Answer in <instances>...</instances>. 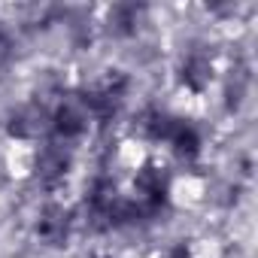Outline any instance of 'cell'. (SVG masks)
I'll list each match as a JSON object with an SVG mask.
<instances>
[{
  "label": "cell",
  "mask_w": 258,
  "mask_h": 258,
  "mask_svg": "<svg viewBox=\"0 0 258 258\" xmlns=\"http://www.w3.org/2000/svg\"><path fill=\"white\" fill-rule=\"evenodd\" d=\"M127 94H131V76L121 73V70H106L97 82L79 88L76 100L82 103L88 118H97L100 124H109L121 115Z\"/></svg>",
  "instance_id": "obj_1"
},
{
  "label": "cell",
  "mask_w": 258,
  "mask_h": 258,
  "mask_svg": "<svg viewBox=\"0 0 258 258\" xmlns=\"http://www.w3.org/2000/svg\"><path fill=\"white\" fill-rule=\"evenodd\" d=\"M134 201L149 216V222L164 216L170 207V173L161 164H143L134 173Z\"/></svg>",
  "instance_id": "obj_2"
},
{
  "label": "cell",
  "mask_w": 258,
  "mask_h": 258,
  "mask_svg": "<svg viewBox=\"0 0 258 258\" xmlns=\"http://www.w3.org/2000/svg\"><path fill=\"white\" fill-rule=\"evenodd\" d=\"M73 228H76V216L70 207L52 201L46 204L40 213H37V222H34V234L43 246L49 249H64L73 237Z\"/></svg>",
  "instance_id": "obj_3"
},
{
  "label": "cell",
  "mask_w": 258,
  "mask_h": 258,
  "mask_svg": "<svg viewBox=\"0 0 258 258\" xmlns=\"http://www.w3.org/2000/svg\"><path fill=\"white\" fill-rule=\"evenodd\" d=\"M34 179L43 185V188H58L67 182L70 170H73V152L70 146L64 143H46L34 152Z\"/></svg>",
  "instance_id": "obj_4"
},
{
  "label": "cell",
  "mask_w": 258,
  "mask_h": 258,
  "mask_svg": "<svg viewBox=\"0 0 258 258\" xmlns=\"http://www.w3.org/2000/svg\"><path fill=\"white\" fill-rule=\"evenodd\" d=\"M213 76H216V58H213V52L207 46H191V49H185L179 55V61H176V82L185 91H191V94L207 91Z\"/></svg>",
  "instance_id": "obj_5"
},
{
  "label": "cell",
  "mask_w": 258,
  "mask_h": 258,
  "mask_svg": "<svg viewBox=\"0 0 258 258\" xmlns=\"http://www.w3.org/2000/svg\"><path fill=\"white\" fill-rule=\"evenodd\" d=\"M88 124H91V118H88V112L82 109V103L76 97L61 100L49 115V131H52L55 143H64V146L82 140L88 134Z\"/></svg>",
  "instance_id": "obj_6"
},
{
  "label": "cell",
  "mask_w": 258,
  "mask_h": 258,
  "mask_svg": "<svg viewBox=\"0 0 258 258\" xmlns=\"http://www.w3.org/2000/svg\"><path fill=\"white\" fill-rule=\"evenodd\" d=\"M49 115L52 109L46 106V100H28L7 115V134L13 140H37L43 131H49Z\"/></svg>",
  "instance_id": "obj_7"
},
{
  "label": "cell",
  "mask_w": 258,
  "mask_h": 258,
  "mask_svg": "<svg viewBox=\"0 0 258 258\" xmlns=\"http://www.w3.org/2000/svg\"><path fill=\"white\" fill-rule=\"evenodd\" d=\"M146 16H149L146 4H134V0H127V4H112L103 13V28L115 40H134L143 31Z\"/></svg>",
  "instance_id": "obj_8"
},
{
  "label": "cell",
  "mask_w": 258,
  "mask_h": 258,
  "mask_svg": "<svg viewBox=\"0 0 258 258\" xmlns=\"http://www.w3.org/2000/svg\"><path fill=\"white\" fill-rule=\"evenodd\" d=\"M167 146H170V152L179 158V161H185V164H191V161H198L201 158V152H204V137H201V131L188 121V118H176V124H173V131L167 134V140H164Z\"/></svg>",
  "instance_id": "obj_9"
},
{
  "label": "cell",
  "mask_w": 258,
  "mask_h": 258,
  "mask_svg": "<svg viewBox=\"0 0 258 258\" xmlns=\"http://www.w3.org/2000/svg\"><path fill=\"white\" fill-rule=\"evenodd\" d=\"M179 115H173L170 109H161V106H146L137 112L134 118V131L143 137V140H152V143H164L167 134L173 131Z\"/></svg>",
  "instance_id": "obj_10"
},
{
  "label": "cell",
  "mask_w": 258,
  "mask_h": 258,
  "mask_svg": "<svg viewBox=\"0 0 258 258\" xmlns=\"http://www.w3.org/2000/svg\"><path fill=\"white\" fill-rule=\"evenodd\" d=\"M249 85H252L249 67L240 64L228 73V79H225V106H228V112H237L243 106V100L249 97Z\"/></svg>",
  "instance_id": "obj_11"
},
{
  "label": "cell",
  "mask_w": 258,
  "mask_h": 258,
  "mask_svg": "<svg viewBox=\"0 0 258 258\" xmlns=\"http://www.w3.org/2000/svg\"><path fill=\"white\" fill-rule=\"evenodd\" d=\"M13 61H16V40L10 37V31L0 28V73L10 70Z\"/></svg>",
  "instance_id": "obj_12"
},
{
  "label": "cell",
  "mask_w": 258,
  "mask_h": 258,
  "mask_svg": "<svg viewBox=\"0 0 258 258\" xmlns=\"http://www.w3.org/2000/svg\"><path fill=\"white\" fill-rule=\"evenodd\" d=\"M158 258H195L191 255V246L185 243V240H179V243H173V246H167Z\"/></svg>",
  "instance_id": "obj_13"
}]
</instances>
